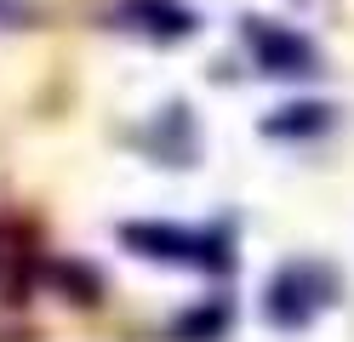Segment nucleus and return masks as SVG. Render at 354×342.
I'll use <instances>...</instances> for the list:
<instances>
[{
    "instance_id": "nucleus-2",
    "label": "nucleus",
    "mask_w": 354,
    "mask_h": 342,
    "mask_svg": "<svg viewBox=\"0 0 354 342\" xmlns=\"http://www.w3.org/2000/svg\"><path fill=\"white\" fill-rule=\"evenodd\" d=\"M326 291H331V280L315 263H292L286 274H274V285H269V319L274 325H303L320 303H331Z\"/></svg>"
},
{
    "instance_id": "nucleus-1",
    "label": "nucleus",
    "mask_w": 354,
    "mask_h": 342,
    "mask_svg": "<svg viewBox=\"0 0 354 342\" xmlns=\"http://www.w3.org/2000/svg\"><path fill=\"white\" fill-rule=\"evenodd\" d=\"M126 245L149 251V257H166V263H189V268H229L223 234H183V228H166V222H143V228L131 222Z\"/></svg>"
},
{
    "instance_id": "nucleus-5",
    "label": "nucleus",
    "mask_w": 354,
    "mask_h": 342,
    "mask_svg": "<svg viewBox=\"0 0 354 342\" xmlns=\"http://www.w3.org/2000/svg\"><path fill=\"white\" fill-rule=\"evenodd\" d=\"M326 114H331V108L303 103V108H286V120H269V131H286V137H292V131H320V126H326Z\"/></svg>"
},
{
    "instance_id": "nucleus-4",
    "label": "nucleus",
    "mask_w": 354,
    "mask_h": 342,
    "mask_svg": "<svg viewBox=\"0 0 354 342\" xmlns=\"http://www.w3.org/2000/svg\"><path fill=\"white\" fill-rule=\"evenodd\" d=\"M115 17H120V29H138V35H149V40H183V35L201 29L194 12L177 6V0H120Z\"/></svg>"
},
{
    "instance_id": "nucleus-3",
    "label": "nucleus",
    "mask_w": 354,
    "mask_h": 342,
    "mask_svg": "<svg viewBox=\"0 0 354 342\" xmlns=\"http://www.w3.org/2000/svg\"><path fill=\"white\" fill-rule=\"evenodd\" d=\"M246 46H252L257 68H269V75H315V46L292 29H280V23L246 17Z\"/></svg>"
}]
</instances>
